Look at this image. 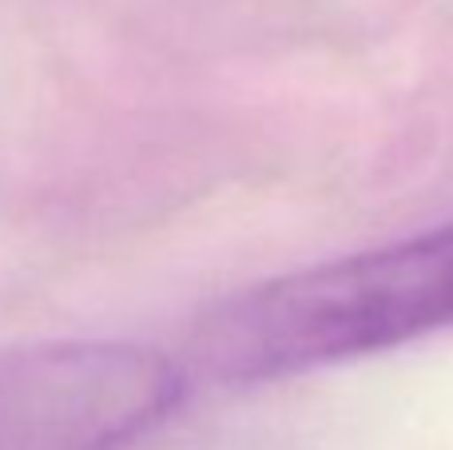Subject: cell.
<instances>
[{
    "instance_id": "2",
    "label": "cell",
    "mask_w": 453,
    "mask_h": 450,
    "mask_svg": "<svg viewBox=\"0 0 453 450\" xmlns=\"http://www.w3.org/2000/svg\"><path fill=\"white\" fill-rule=\"evenodd\" d=\"M188 371L135 343L0 351V450H119L180 407Z\"/></svg>"
},
{
    "instance_id": "1",
    "label": "cell",
    "mask_w": 453,
    "mask_h": 450,
    "mask_svg": "<svg viewBox=\"0 0 453 450\" xmlns=\"http://www.w3.org/2000/svg\"><path fill=\"white\" fill-rule=\"evenodd\" d=\"M441 331H453V223L226 295L191 327L183 371L255 387Z\"/></svg>"
}]
</instances>
